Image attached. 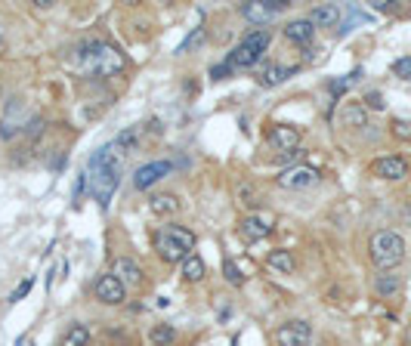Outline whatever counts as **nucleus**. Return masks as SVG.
Returning <instances> with one entry per match:
<instances>
[{"label":"nucleus","mask_w":411,"mask_h":346,"mask_svg":"<svg viewBox=\"0 0 411 346\" xmlns=\"http://www.w3.org/2000/svg\"><path fill=\"white\" fill-rule=\"evenodd\" d=\"M405 340H408V346H411V327H408V334H405Z\"/></svg>","instance_id":"obj_31"},{"label":"nucleus","mask_w":411,"mask_h":346,"mask_svg":"<svg viewBox=\"0 0 411 346\" xmlns=\"http://www.w3.org/2000/svg\"><path fill=\"white\" fill-rule=\"evenodd\" d=\"M170 170H174L170 161H149V164H143L137 173H133V185H137V189H152L158 179L170 176Z\"/></svg>","instance_id":"obj_9"},{"label":"nucleus","mask_w":411,"mask_h":346,"mask_svg":"<svg viewBox=\"0 0 411 346\" xmlns=\"http://www.w3.org/2000/svg\"><path fill=\"white\" fill-rule=\"evenodd\" d=\"M392 71H396V78H411V56L399 59L396 65H392Z\"/></svg>","instance_id":"obj_28"},{"label":"nucleus","mask_w":411,"mask_h":346,"mask_svg":"<svg viewBox=\"0 0 411 346\" xmlns=\"http://www.w3.org/2000/svg\"><path fill=\"white\" fill-rule=\"evenodd\" d=\"M371 173L380 179H402V176H408V164H405V158H399V154H384V158H377L371 164Z\"/></svg>","instance_id":"obj_13"},{"label":"nucleus","mask_w":411,"mask_h":346,"mask_svg":"<svg viewBox=\"0 0 411 346\" xmlns=\"http://www.w3.org/2000/svg\"><path fill=\"white\" fill-rule=\"evenodd\" d=\"M392 133H396L399 139H411V124L408 121H396L392 124Z\"/></svg>","instance_id":"obj_29"},{"label":"nucleus","mask_w":411,"mask_h":346,"mask_svg":"<svg viewBox=\"0 0 411 346\" xmlns=\"http://www.w3.org/2000/svg\"><path fill=\"white\" fill-rule=\"evenodd\" d=\"M112 275L118 278V281L124 284V288L143 284V269H139V263H137V260H130V257H118V260H115Z\"/></svg>","instance_id":"obj_14"},{"label":"nucleus","mask_w":411,"mask_h":346,"mask_svg":"<svg viewBox=\"0 0 411 346\" xmlns=\"http://www.w3.org/2000/svg\"><path fill=\"white\" fill-rule=\"evenodd\" d=\"M318 170L309 164H294V167H285V170L275 176V185L279 189H287V192H297V189H309V185L318 183Z\"/></svg>","instance_id":"obj_6"},{"label":"nucleus","mask_w":411,"mask_h":346,"mask_svg":"<svg viewBox=\"0 0 411 346\" xmlns=\"http://www.w3.org/2000/svg\"><path fill=\"white\" fill-rule=\"evenodd\" d=\"M149 210L155 216H170L180 210V201H176V195H152L149 198Z\"/></svg>","instance_id":"obj_18"},{"label":"nucleus","mask_w":411,"mask_h":346,"mask_svg":"<svg viewBox=\"0 0 411 346\" xmlns=\"http://www.w3.org/2000/svg\"><path fill=\"white\" fill-rule=\"evenodd\" d=\"M287 78H294V68L291 65H269L260 71V84L263 86H275V84H285Z\"/></svg>","instance_id":"obj_17"},{"label":"nucleus","mask_w":411,"mask_h":346,"mask_svg":"<svg viewBox=\"0 0 411 346\" xmlns=\"http://www.w3.org/2000/svg\"><path fill=\"white\" fill-rule=\"evenodd\" d=\"M87 343H90V331H87V327H84V325H71L59 346H87Z\"/></svg>","instance_id":"obj_24"},{"label":"nucleus","mask_w":411,"mask_h":346,"mask_svg":"<svg viewBox=\"0 0 411 346\" xmlns=\"http://www.w3.org/2000/svg\"><path fill=\"white\" fill-rule=\"evenodd\" d=\"M137 139H139V130L137 127H127L124 133L115 139V148H121V152H130V148L137 146Z\"/></svg>","instance_id":"obj_25"},{"label":"nucleus","mask_w":411,"mask_h":346,"mask_svg":"<svg viewBox=\"0 0 411 346\" xmlns=\"http://www.w3.org/2000/svg\"><path fill=\"white\" fill-rule=\"evenodd\" d=\"M195 247V232L186 226H164L155 235V251L164 263H183Z\"/></svg>","instance_id":"obj_3"},{"label":"nucleus","mask_w":411,"mask_h":346,"mask_svg":"<svg viewBox=\"0 0 411 346\" xmlns=\"http://www.w3.org/2000/svg\"><path fill=\"white\" fill-rule=\"evenodd\" d=\"M223 275H226V281L229 284H242L244 281V275H242V269H238L235 260H226L223 263Z\"/></svg>","instance_id":"obj_26"},{"label":"nucleus","mask_w":411,"mask_h":346,"mask_svg":"<svg viewBox=\"0 0 411 346\" xmlns=\"http://www.w3.org/2000/svg\"><path fill=\"white\" fill-rule=\"evenodd\" d=\"M266 139H269V146L279 148V152H297L300 127H294V124H275V127L266 133Z\"/></svg>","instance_id":"obj_10"},{"label":"nucleus","mask_w":411,"mask_h":346,"mask_svg":"<svg viewBox=\"0 0 411 346\" xmlns=\"http://www.w3.org/2000/svg\"><path fill=\"white\" fill-rule=\"evenodd\" d=\"M269 41H272V34H269L266 28L248 31V34L242 37V43H238V47L232 49L229 56H226V65H229L232 71H242V68H254L257 62L263 59V53L269 49Z\"/></svg>","instance_id":"obj_4"},{"label":"nucleus","mask_w":411,"mask_h":346,"mask_svg":"<svg viewBox=\"0 0 411 346\" xmlns=\"http://www.w3.org/2000/svg\"><path fill=\"white\" fill-rule=\"evenodd\" d=\"M204 260L201 257H195V253H189L186 260H183V278H186V281H201V278H204Z\"/></svg>","instance_id":"obj_19"},{"label":"nucleus","mask_w":411,"mask_h":346,"mask_svg":"<svg viewBox=\"0 0 411 346\" xmlns=\"http://www.w3.org/2000/svg\"><path fill=\"white\" fill-rule=\"evenodd\" d=\"M93 290H96V300L106 303V306H118V303L127 300V288L115 275H102Z\"/></svg>","instance_id":"obj_11"},{"label":"nucleus","mask_w":411,"mask_h":346,"mask_svg":"<svg viewBox=\"0 0 411 346\" xmlns=\"http://www.w3.org/2000/svg\"><path fill=\"white\" fill-rule=\"evenodd\" d=\"M121 179V152L115 146H102L90 154L87 161V183L93 198L99 201V207H108L115 189Z\"/></svg>","instance_id":"obj_1"},{"label":"nucleus","mask_w":411,"mask_h":346,"mask_svg":"<svg viewBox=\"0 0 411 346\" xmlns=\"http://www.w3.org/2000/svg\"><path fill=\"white\" fill-rule=\"evenodd\" d=\"M32 284H34V278H32V275H28V278H25V281H22V284H19V288H16V290H13V294H10V303H19V300H22V297H28V290H32Z\"/></svg>","instance_id":"obj_27"},{"label":"nucleus","mask_w":411,"mask_h":346,"mask_svg":"<svg viewBox=\"0 0 411 346\" xmlns=\"http://www.w3.org/2000/svg\"><path fill=\"white\" fill-rule=\"evenodd\" d=\"M365 102L371 105V108H384V99H380V93H368Z\"/></svg>","instance_id":"obj_30"},{"label":"nucleus","mask_w":411,"mask_h":346,"mask_svg":"<svg viewBox=\"0 0 411 346\" xmlns=\"http://www.w3.org/2000/svg\"><path fill=\"white\" fill-rule=\"evenodd\" d=\"M242 235L244 241H263L272 235V216L269 214H250L242 220Z\"/></svg>","instance_id":"obj_12"},{"label":"nucleus","mask_w":411,"mask_h":346,"mask_svg":"<svg viewBox=\"0 0 411 346\" xmlns=\"http://www.w3.org/2000/svg\"><path fill=\"white\" fill-rule=\"evenodd\" d=\"M374 290H377L380 297H392V294H399V290H402V278H399V275H377Z\"/></svg>","instance_id":"obj_22"},{"label":"nucleus","mask_w":411,"mask_h":346,"mask_svg":"<svg viewBox=\"0 0 411 346\" xmlns=\"http://www.w3.org/2000/svg\"><path fill=\"white\" fill-rule=\"evenodd\" d=\"M75 65L87 71L90 78H115L124 71L127 59L115 43L108 41H87L75 49Z\"/></svg>","instance_id":"obj_2"},{"label":"nucleus","mask_w":411,"mask_h":346,"mask_svg":"<svg viewBox=\"0 0 411 346\" xmlns=\"http://www.w3.org/2000/svg\"><path fill=\"white\" fill-rule=\"evenodd\" d=\"M285 6H287V0H250V3L242 6V16L254 25H269Z\"/></svg>","instance_id":"obj_8"},{"label":"nucleus","mask_w":411,"mask_h":346,"mask_svg":"<svg viewBox=\"0 0 411 346\" xmlns=\"http://www.w3.org/2000/svg\"><path fill=\"white\" fill-rule=\"evenodd\" d=\"M340 121H343V127H365L368 115H365V108H362V105L353 102V105H343Z\"/></svg>","instance_id":"obj_20"},{"label":"nucleus","mask_w":411,"mask_h":346,"mask_svg":"<svg viewBox=\"0 0 411 346\" xmlns=\"http://www.w3.org/2000/svg\"><path fill=\"white\" fill-rule=\"evenodd\" d=\"M405 260V238L392 229H384L371 238V263L377 269H396Z\"/></svg>","instance_id":"obj_5"},{"label":"nucleus","mask_w":411,"mask_h":346,"mask_svg":"<svg viewBox=\"0 0 411 346\" xmlns=\"http://www.w3.org/2000/svg\"><path fill=\"white\" fill-rule=\"evenodd\" d=\"M309 340H312V327H309V321H303V319L285 321V325H279V331H275V343L279 346H309Z\"/></svg>","instance_id":"obj_7"},{"label":"nucleus","mask_w":411,"mask_h":346,"mask_svg":"<svg viewBox=\"0 0 411 346\" xmlns=\"http://www.w3.org/2000/svg\"><path fill=\"white\" fill-rule=\"evenodd\" d=\"M312 34H316V25L309 19H294V22L285 25V37L294 43H309Z\"/></svg>","instance_id":"obj_16"},{"label":"nucleus","mask_w":411,"mask_h":346,"mask_svg":"<svg viewBox=\"0 0 411 346\" xmlns=\"http://www.w3.org/2000/svg\"><path fill=\"white\" fill-rule=\"evenodd\" d=\"M294 266H297V260H294L291 251H272V253H269V269H275V272H294Z\"/></svg>","instance_id":"obj_21"},{"label":"nucleus","mask_w":411,"mask_h":346,"mask_svg":"<svg viewBox=\"0 0 411 346\" xmlns=\"http://www.w3.org/2000/svg\"><path fill=\"white\" fill-rule=\"evenodd\" d=\"M309 22L316 25V28H334V25L340 22V6H334V3L312 6V12H309Z\"/></svg>","instance_id":"obj_15"},{"label":"nucleus","mask_w":411,"mask_h":346,"mask_svg":"<svg viewBox=\"0 0 411 346\" xmlns=\"http://www.w3.org/2000/svg\"><path fill=\"white\" fill-rule=\"evenodd\" d=\"M149 340H152V346H170L176 340V331L170 325H155L149 331Z\"/></svg>","instance_id":"obj_23"}]
</instances>
